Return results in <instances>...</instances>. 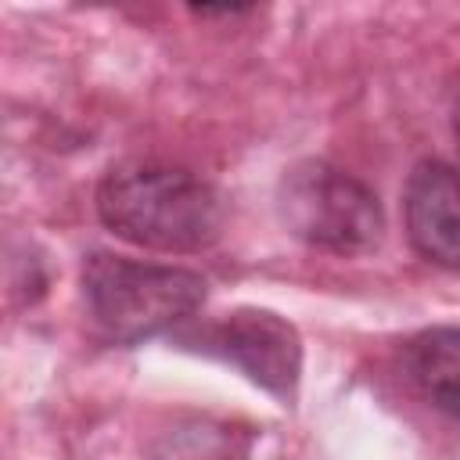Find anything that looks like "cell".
Wrapping results in <instances>:
<instances>
[{
	"mask_svg": "<svg viewBox=\"0 0 460 460\" xmlns=\"http://www.w3.org/2000/svg\"><path fill=\"white\" fill-rule=\"evenodd\" d=\"M248 435L219 420H190L158 442V460H244Z\"/></svg>",
	"mask_w": 460,
	"mask_h": 460,
	"instance_id": "7",
	"label": "cell"
},
{
	"mask_svg": "<svg viewBox=\"0 0 460 460\" xmlns=\"http://www.w3.org/2000/svg\"><path fill=\"white\" fill-rule=\"evenodd\" d=\"M83 302L108 338L140 341L187 323L205 302V277L183 266L93 252L83 262Z\"/></svg>",
	"mask_w": 460,
	"mask_h": 460,
	"instance_id": "2",
	"label": "cell"
},
{
	"mask_svg": "<svg viewBox=\"0 0 460 460\" xmlns=\"http://www.w3.org/2000/svg\"><path fill=\"white\" fill-rule=\"evenodd\" d=\"M288 234L331 255L370 252L385 234L377 194L352 172L331 162H298L284 172L277 190Z\"/></svg>",
	"mask_w": 460,
	"mask_h": 460,
	"instance_id": "3",
	"label": "cell"
},
{
	"mask_svg": "<svg viewBox=\"0 0 460 460\" xmlns=\"http://www.w3.org/2000/svg\"><path fill=\"white\" fill-rule=\"evenodd\" d=\"M176 341L223 363H234L277 399L295 395L302 370V341L298 331L270 309H234L212 323L180 331Z\"/></svg>",
	"mask_w": 460,
	"mask_h": 460,
	"instance_id": "4",
	"label": "cell"
},
{
	"mask_svg": "<svg viewBox=\"0 0 460 460\" xmlns=\"http://www.w3.org/2000/svg\"><path fill=\"white\" fill-rule=\"evenodd\" d=\"M402 370L435 410L460 420V327H431L410 338Z\"/></svg>",
	"mask_w": 460,
	"mask_h": 460,
	"instance_id": "6",
	"label": "cell"
},
{
	"mask_svg": "<svg viewBox=\"0 0 460 460\" xmlns=\"http://www.w3.org/2000/svg\"><path fill=\"white\" fill-rule=\"evenodd\" d=\"M101 223L151 252H201L223 234V201L208 180L183 165L133 162L97 187Z\"/></svg>",
	"mask_w": 460,
	"mask_h": 460,
	"instance_id": "1",
	"label": "cell"
},
{
	"mask_svg": "<svg viewBox=\"0 0 460 460\" xmlns=\"http://www.w3.org/2000/svg\"><path fill=\"white\" fill-rule=\"evenodd\" d=\"M410 244L442 270H460V169L449 162L413 165L402 194Z\"/></svg>",
	"mask_w": 460,
	"mask_h": 460,
	"instance_id": "5",
	"label": "cell"
},
{
	"mask_svg": "<svg viewBox=\"0 0 460 460\" xmlns=\"http://www.w3.org/2000/svg\"><path fill=\"white\" fill-rule=\"evenodd\" d=\"M453 133H456V144H460V101H456V119H453Z\"/></svg>",
	"mask_w": 460,
	"mask_h": 460,
	"instance_id": "8",
	"label": "cell"
}]
</instances>
